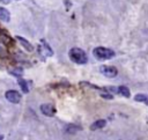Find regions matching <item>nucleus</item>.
<instances>
[{
	"instance_id": "obj_9",
	"label": "nucleus",
	"mask_w": 148,
	"mask_h": 140,
	"mask_svg": "<svg viewBox=\"0 0 148 140\" xmlns=\"http://www.w3.org/2000/svg\"><path fill=\"white\" fill-rule=\"evenodd\" d=\"M118 93L121 94V95L125 96V97H130V95H131L130 89H128L127 87H125V86H120V87H118Z\"/></svg>"
},
{
	"instance_id": "obj_14",
	"label": "nucleus",
	"mask_w": 148,
	"mask_h": 140,
	"mask_svg": "<svg viewBox=\"0 0 148 140\" xmlns=\"http://www.w3.org/2000/svg\"><path fill=\"white\" fill-rule=\"evenodd\" d=\"M1 2H3V3H8L9 2V0H0Z\"/></svg>"
},
{
	"instance_id": "obj_1",
	"label": "nucleus",
	"mask_w": 148,
	"mask_h": 140,
	"mask_svg": "<svg viewBox=\"0 0 148 140\" xmlns=\"http://www.w3.org/2000/svg\"><path fill=\"white\" fill-rule=\"evenodd\" d=\"M68 56H69V59L73 61V62H76V64H86L88 61V57L86 54V52L82 50V49H79V47H73L69 50L68 52Z\"/></svg>"
},
{
	"instance_id": "obj_10",
	"label": "nucleus",
	"mask_w": 148,
	"mask_h": 140,
	"mask_svg": "<svg viewBox=\"0 0 148 140\" xmlns=\"http://www.w3.org/2000/svg\"><path fill=\"white\" fill-rule=\"evenodd\" d=\"M134 100H135L136 102H145L146 104H148V96H147V95H143V94H138V95H135Z\"/></svg>"
},
{
	"instance_id": "obj_12",
	"label": "nucleus",
	"mask_w": 148,
	"mask_h": 140,
	"mask_svg": "<svg viewBox=\"0 0 148 140\" xmlns=\"http://www.w3.org/2000/svg\"><path fill=\"white\" fill-rule=\"evenodd\" d=\"M80 128L77 127V126H74V125H68L67 127H66V132H68V133H75V132H77Z\"/></svg>"
},
{
	"instance_id": "obj_8",
	"label": "nucleus",
	"mask_w": 148,
	"mask_h": 140,
	"mask_svg": "<svg viewBox=\"0 0 148 140\" xmlns=\"http://www.w3.org/2000/svg\"><path fill=\"white\" fill-rule=\"evenodd\" d=\"M16 39H17V40H18V42L22 44V46H23L24 49H27L28 51H32V50H34L32 45H31V44H30V43H29L27 39H24L23 37H18V36H17V37H16Z\"/></svg>"
},
{
	"instance_id": "obj_13",
	"label": "nucleus",
	"mask_w": 148,
	"mask_h": 140,
	"mask_svg": "<svg viewBox=\"0 0 148 140\" xmlns=\"http://www.w3.org/2000/svg\"><path fill=\"white\" fill-rule=\"evenodd\" d=\"M101 95H102V97H104L106 100H112V95H110V94H101Z\"/></svg>"
},
{
	"instance_id": "obj_11",
	"label": "nucleus",
	"mask_w": 148,
	"mask_h": 140,
	"mask_svg": "<svg viewBox=\"0 0 148 140\" xmlns=\"http://www.w3.org/2000/svg\"><path fill=\"white\" fill-rule=\"evenodd\" d=\"M18 84H20V87H21V89H22V91H23L24 94H27V93L29 91V88H28V83H27V81H24V80L20 79V80H18Z\"/></svg>"
},
{
	"instance_id": "obj_3",
	"label": "nucleus",
	"mask_w": 148,
	"mask_h": 140,
	"mask_svg": "<svg viewBox=\"0 0 148 140\" xmlns=\"http://www.w3.org/2000/svg\"><path fill=\"white\" fill-rule=\"evenodd\" d=\"M5 97L7 98V101H9L10 103H14V104L20 103V101L22 98L21 94L18 91H16V90H8V91H6Z\"/></svg>"
},
{
	"instance_id": "obj_4",
	"label": "nucleus",
	"mask_w": 148,
	"mask_h": 140,
	"mask_svg": "<svg viewBox=\"0 0 148 140\" xmlns=\"http://www.w3.org/2000/svg\"><path fill=\"white\" fill-rule=\"evenodd\" d=\"M101 72H102V74H103L104 76H106V78H114V76H117V74H118L117 68L113 67V66H102V67H101Z\"/></svg>"
},
{
	"instance_id": "obj_5",
	"label": "nucleus",
	"mask_w": 148,
	"mask_h": 140,
	"mask_svg": "<svg viewBox=\"0 0 148 140\" xmlns=\"http://www.w3.org/2000/svg\"><path fill=\"white\" fill-rule=\"evenodd\" d=\"M39 109H40V112L44 115V116H47V117H52L53 115H54V112H56V109L53 108V105H51V104H42L40 106H39Z\"/></svg>"
},
{
	"instance_id": "obj_6",
	"label": "nucleus",
	"mask_w": 148,
	"mask_h": 140,
	"mask_svg": "<svg viewBox=\"0 0 148 140\" xmlns=\"http://www.w3.org/2000/svg\"><path fill=\"white\" fill-rule=\"evenodd\" d=\"M105 125H106V120H104V119H98V120H96L95 123H92V124L90 125V130H91V131L99 130V128L104 127Z\"/></svg>"
},
{
	"instance_id": "obj_2",
	"label": "nucleus",
	"mask_w": 148,
	"mask_h": 140,
	"mask_svg": "<svg viewBox=\"0 0 148 140\" xmlns=\"http://www.w3.org/2000/svg\"><path fill=\"white\" fill-rule=\"evenodd\" d=\"M92 53H94V57L97 58L98 60H108V59H111L114 57V52L112 50L106 49V47H102V46L95 47Z\"/></svg>"
},
{
	"instance_id": "obj_7",
	"label": "nucleus",
	"mask_w": 148,
	"mask_h": 140,
	"mask_svg": "<svg viewBox=\"0 0 148 140\" xmlns=\"http://www.w3.org/2000/svg\"><path fill=\"white\" fill-rule=\"evenodd\" d=\"M0 20L3 22H9V20H10L9 12L3 7H0Z\"/></svg>"
}]
</instances>
